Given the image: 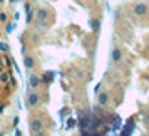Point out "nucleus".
<instances>
[{
    "mask_svg": "<svg viewBox=\"0 0 149 136\" xmlns=\"http://www.w3.org/2000/svg\"><path fill=\"white\" fill-rule=\"evenodd\" d=\"M40 94L35 91V89H32V91H29L27 93V108L29 109H34V108H37L39 104H40Z\"/></svg>",
    "mask_w": 149,
    "mask_h": 136,
    "instance_id": "f257e3e1",
    "label": "nucleus"
},
{
    "mask_svg": "<svg viewBox=\"0 0 149 136\" xmlns=\"http://www.w3.org/2000/svg\"><path fill=\"white\" fill-rule=\"evenodd\" d=\"M77 124H79V128H81V135H87L89 126H91V116L84 113L82 116H79V121H77Z\"/></svg>",
    "mask_w": 149,
    "mask_h": 136,
    "instance_id": "f03ea898",
    "label": "nucleus"
},
{
    "mask_svg": "<svg viewBox=\"0 0 149 136\" xmlns=\"http://www.w3.org/2000/svg\"><path fill=\"white\" fill-rule=\"evenodd\" d=\"M148 12H149V7H148V4H144V2H137L132 7V14L137 15V17H144Z\"/></svg>",
    "mask_w": 149,
    "mask_h": 136,
    "instance_id": "7ed1b4c3",
    "label": "nucleus"
},
{
    "mask_svg": "<svg viewBox=\"0 0 149 136\" xmlns=\"http://www.w3.org/2000/svg\"><path fill=\"white\" fill-rule=\"evenodd\" d=\"M109 128H111V133L112 131H119L121 129V126H122V119H121V116L119 114H112V118L109 119Z\"/></svg>",
    "mask_w": 149,
    "mask_h": 136,
    "instance_id": "20e7f679",
    "label": "nucleus"
},
{
    "mask_svg": "<svg viewBox=\"0 0 149 136\" xmlns=\"http://www.w3.org/2000/svg\"><path fill=\"white\" fill-rule=\"evenodd\" d=\"M121 128H122L121 129V135H126V136L132 135V133H134V129H136V121H134V119H127Z\"/></svg>",
    "mask_w": 149,
    "mask_h": 136,
    "instance_id": "39448f33",
    "label": "nucleus"
},
{
    "mask_svg": "<svg viewBox=\"0 0 149 136\" xmlns=\"http://www.w3.org/2000/svg\"><path fill=\"white\" fill-rule=\"evenodd\" d=\"M49 15H50V14H49L47 8H39V10H37V14H35V20L39 22L40 25H44V24L49 20Z\"/></svg>",
    "mask_w": 149,
    "mask_h": 136,
    "instance_id": "423d86ee",
    "label": "nucleus"
},
{
    "mask_svg": "<svg viewBox=\"0 0 149 136\" xmlns=\"http://www.w3.org/2000/svg\"><path fill=\"white\" fill-rule=\"evenodd\" d=\"M42 129H44V119H42V118H34V119L30 121V131L35 135V133H39Z\"/></svg>",
    "mask_w": 149,
    "mask_h": 136,
    "instance_id": "0eeeda50",
    "label": "nucleus"
},
{
    "mask_svg": "<svg viewBox=\"0 0 149 136\" xmlns=\"http://www.w3.org/2000/svg\"><path fill=\"white\" fill-rule=\"evenodd\" d=\"M30 72V71H29ZM27 84H29V88H32V89H37L39 86H40V77L37 74H34V72H30V74L27 76Z\"/></svg>",
    "mask_w": 149,
    "mask_h": 136,
    "instance_id": "6e6552de",
    "label": "nucleus"
},
{
    "mask_svg": "<svg viewBox=\"0 0 149 136\" xmlns=\"http://www.w3.org/2000/svg\"><path fill=\"white\" fill-rule=\"evenodd\" d=\"M111 61L114 62V64H119V62L124 61V54H122V50L119 47L112 49V52H111Z\"/></svg>",
    "mask_w": 149,
    "mask_h": 136,
    "instance_id": "1a4fd4ad",
    "label": "nucleus"
},
{
    "mask_svg": "<svg viewBox=\"0 0 149 136\" xmlns=\"http://www.w3.org/2000/svg\"><path fill=\"white\" fill-rule=\"evenodd\" d=\"M109 99H111V97H109V93H102V91L97 93V104H99V106L106 108L109 104Z\"/></svg>",
    "mask_w": 149,
    "mask_h": 136,
    "instance_id": "9d476101",
    "label": "nucleus"
},
{
    "mask_svg": "<svg viewBox=\"0 0 149 136\" xmlns=\"http://www.w3.org/2000/svg\"><path fill=\"white\" fill-rule=\"evenodd\" d=\"M54 77H55V72H52V71H47V72H44V74H42L40 82L47 84V86H50V84L54 82Z\"/></svg>",
    "mask_w": 149,
    "mask_h": 136,
    "instance_id": "9b49d317",
    "label": "nucleus"
},
{
    "mask_svg": "<svg viewBox=\"0 0 149 136\" xmlns=\"http://www.w3.org/2000/svg\"><path fill=\"white\" fill-rule=\"evenodd\" d=\"M24 66H25V69H27V71H34L35 59L32 57V55H25V57H24Z\"/></svg>",
    "mask_w": 149,
    "mask_h": 136,
    "instance_id": "f8f14e48",
    "label": "nucleus"
},
{
    "mask_svg": "<svg viewBox=\"0 0 149 136\" xmlns=\"http://www.w3.org/2000/svg\"><path fill=\"white\" fill-rule=\"evenodd\" d=\"M89 25H91V29H92L94 34H99V32H101V20H99V19H91V20H89Z\"/></svg>",
    "mask_w": 149,
    "mask_h": 136,
    "instance_id": "ddd939ff",
    "label": "nucleus"
},
{
    "mask_svg": "<svg viewBox=\"0 0 149 136\" xmlns=\"http://www.w3.org/2000/svg\"><path fill=\"white\" fill-rule=\"evenodd\" d=\"M34 5H30V4H25V14H27V22L30 24L32 19H34Z\"/></svg>",
    "mask_w": 149,
    "mask_h": 136,
    "instance_id": "4468645a",
    "label": "nucleus"
},
{
    "mask_svg": "<svg viewBox=\"0 0 149 136\" xmlns=\"http://www.w3.org/2000/svg\"><path fill=\"white\" fill-rule=\"evenodd\" d=\"M8 50H10V46H8L7 42L0 41V52H2V54H7Z\"/></svg>",
    "mask_w": 149,
    "mask_h": 136,
    "instance_id": "2eb2a0df",
    "label": "nucleus"
},
{
    "mask_svg": "<svg viewBox=\"0 0 149 136\" xmlns=\"http://www.w3.org/2000/svg\"><path fill=\"white\" fill-rule=\"evenodd\" d=\"M75 126H77V121L72 119V118H69L67 121H65V128L67 129H72V128H75Z\"/></svg>",
    "mask_w": 149,
    "mask_h": 136,
    "instance_id": "dca6fc26",
    "label": "nucleus"
},
{
    "mask_svg": "<svg viewBox=\"0 0 149 136\" xmlns=\"http://www.w3.org/2000/svg\"><path fill=\"white\" fill-rule=\"evenodd\" d=\"M15 29H17V20H14L10 25H7V34H12Z\"/></svg>",
    "mask_w": 149,
    "mask_h": 136,
    "instance_id": "f3484780",
    "label": "nucleus"
},
{
    "mask_svg": "<svg viewBox=\"0 0 149 136\" xmlns=\"http://www.w3.org/2000/svg\"><path fill=\"white\" fill-rule=\"evenodd\" d=\"M8 22V15L5 12H0V24H7Z\"/></svg>",
    "mask_w": 149,
    "mask_h": 136,
    "instance_id": "a211bd4d",
    "label": "nucleus"
},
{
    "mask_svg": "<svg viewBox=\"0 0 149 136\" xmlns=\"http://www.w3.org/2000/svg\"><path fill=\"white\" fill-rule=\"evenodd\" d=\"M101 88H102V84L99 82V84H97V86L94 88V93H95V94H97V93H101Z\"/></svg>",
    "mask_w": 149,
    "mask_h": 136,
    "instance_id": "6ab92c4d",
    "label": "nucleus"
},
{
    "mask_svg": "<svg viewBox=\"0 0 149 136\" xmlns=\"http://www.w3.org/2000/svg\"><path fill=\"white\" fill-rule=\"evenodd\" d=\"M19 123H20V118H19V116H15V118H14V126H19Z\"/></svg>",
    "mask_w": 149,
    "mask_h": 136,
    "instance_id": "aec40b11",
    "label": "nucleus"
},
{
    "mask_svg": "<svg viewBox=\"0 0 149 136\" xmlns=\"http://www.w3.org/2000/svg\"><path fill=\"white\" fill-rule=\"evenodd\" d=\"M3 62H5V66H10V59H8V57H5V59H3Z\"/></svg>",
    "mask_w": 149,
    "mask_h": 136,
    "instance_id": "412c9836",
    "label": "nucleus"
},
{
    "mask_svg": "<svg viewBox=\"0 0 149 136\" xmlns=\"http://www.w3.org/2000/svg\"><path fill=\"white\" fill-rule=\"evenodd\" d=\"M3 111H5V104H0V114H2Z\"/></svg>",
    "mask_w": 149,
    "mask_h": 136,
    "instance_id": "4be33fe9",
    "label": "nucleus"
},
{
    "mask_svg": "<svg viewBox=\"0 0 149 136\" xmlns=\"http://www.w3.org/2000/svg\"><path fill=\"white\" fill-rule=\"evenodd\" d=\"M14 133H15L17 136H20V135H22V131H20V129H17V128H15V131H14Z\"/></svg>",
    "mask_w": 149,
    "mask_h": 136,
    "instance_id": "5701e85b",
    "label": "nucleus"
},
{
    "mask_svg": "<svg viewBox=\"0 0 149 136\" xmlns=\"http://www.w3.org/2000/svg\"><path fill=\"white\" fill-rule=\"evenodd\" d=\"M10 2H12V4H17V2H19V0H10Z\"/></svg>",
    "mask_w": 149,
    "mask_h": 136,
    "instance_id": "b1692460",
    "label": "nucleus"
},
{
    "mask_svg": "<svg viewBox=\"0 0 149 136\" xmlns=\"http://www.w3.org/2000/svg\"><path fill=\"white\" fill-rule=\"evenodd\" d=\"M148 121H149V113H148Z\"/></svg>",
    "mask_w": 149,
    "mask_h": 136,
    "instance_id": "393cba45",
    "label": "nucleus"
},
{
    "mask_svg": "<svg viewBox=\"0 0 149 136\" xmlns=\"http://www.w3.org/2000/svg\"><path fill=\"white\" fill-rule=\"evenodd\" d=\"M0 4H3V0H0Z\"/></svg>",
    "mask_w": 149,
    "mask_h": 136,
    "instance_id": "a878e982",
    "label": "nucleus"
},
{
    "mask_svg": "<svg viewBox=\"0 0 149 136\" xmlns=\"http://www.w3.org/2000/svg\"><path fill=\"white\" fill-rule=\"evenodd\" d=\"M0 74H2V67H0Z\"/></svg>",
    "mask_w": 149,
    "mask_h": 136,
    "instance_id": "bb28decb",
    "label": "nucleus"
}]
</instances>
